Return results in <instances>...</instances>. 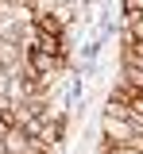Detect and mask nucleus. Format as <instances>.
Wrapping results in <instances>:
<instances>
[{
  "instance_id": "nucleus-11",
  "label": "nucleus",
  "mask_w": 143,
  "mask_h": 154,
  "mask_svg": "<svg viewBox=\"0 0 143 154\" xmlns=\"http://www.w3.org/2000/svg\"><path fill=\"white\" fill-rule=\"evenodd\" d=\"M0 112H12V100H8L4 93H0Z\"/></svg>"
},
{
  "instance_id": "nucleus-10",
  "label": "nucleus",
  "mask_w": 143,
  "mask_h": 154,
  "mask_svg": "<svg viewBox=\"0 0 143 154\" xmlns=\"http://www.w3.org/2000/svg\"><path fill=\"white\" fill-rule=\"evenodd\" d=\"M112 154H143V146H112Z\"/></svg>"
},
{
  "instance_id": "nucleus-2",
  "label": "nucleus",
  "mask_w": 143,
  "mask_h": 154,
  "mask_svg": "<svg viewBox=\"0 0 143 154\" xmlns=\"http://www.w3.org/2000/svg\"><path fill=\"white\" fill-rule=\"evenodd\" d=\"M54 66H58V58L54 54H46V50H31V69H35V77H46L54 73Z\"/></svg>"
},
{
  "instance_id": "nucleus-4",
  "label": "nucleus",
  "mask_w": 143,
  "mask_h": 154,
  "mask_svg": "<svg viewBox=\"0 0 143 154\" xmlns=\"http://www.w3.org/2000/svg\"><path fill=\"white\" fill-rule=\"evenodd\" d=\"M58 135H62V123L54 119V123H43V131L35 135V139H39L43 146H50V143H58Z\"/></svg>"
},
{
  "instance_id": "nucleus-9",
  "label": "nucleus",
  "mask_w": 143,
  "mask_h": 154,
  "mask_svg": "<svg viewBox=\"0 0 143 154\" xmlns=\"http://www.w3.org/2000/svg\"><path fill=\"white\" fill-rule=\"evenodd\" d=\"M124 12L128 16H143V0H124Z\"/></svg>"
},
{
  "instance_id": "nucleus-8",
  "label": "nucleus",
  "mask_w": 143,
  "mask_h": 154,
  "mask_svg": "<svg viewBox=\"0 0 143 154\" xmlns=\"http://www.w3.org/2000/svg\"><path fill=\"white\" fill-rule=\"evenodd\" d=\"M132 42H143V16H132Z\"/></svg>"
},
{
  "instance_id": "nucleus-6",
  "label": "nucleus",
  "mask_w": 143,
  "mask_h": 154,
  "mask_svg": "<svg viewBox=\"0 0 143 154\" xmlns=\"http://www.w3.org/2000/svg\"><path fill=\"white\" fill-rule=\"evenodd\" d=\"M124 77H128L132 93H143V69H135V66H128V69H124Z\"/></svg>"
},
{
  "instance_id": "nucleus-3",
  "label": "nucleus",
  "mask_w": 143,
  "mask_h": 154,
  "mask_svg": "<svg viewBox=\"0 0 143 154\" xmlns=\"http://www.w3.org/2000/svg\"><path fill=\"white\" fill-rule=\"evenodd\" d=\"M31 50H46V54H54V58H62V42H58V35H35V46Z\"/></svg>"
},
{
  "instance_id": "nucleus-12",
  "label": "nucleus",
  "mask_w": 143,
  "mask_h": 154,
  "mask_svg": "<svg viewBox=\"0 0 143 154\" xmlns=\"http://www.w3.org/2000/svg\"><path fill=\"white\" fill-rule=\"evenodd\" d=\"M132 54H135V58L143 62V42H132Z\"/></svg>"
},
{
  "instance_id": "nucleus-13",
  "label": "nucleus",
  "mask_w": 143,
  "mask_h": 154,
  "mask_svg": "<svg viewBox=\"0 0 143 154\" xmlns=\"http://www.w3.org/2000/svg\"><path fill=\"white\" fill-rule=\"evenodd\" d=\"M4 69H8V66H4V62H0V73H4Z\"/></svg>"
},
{
  "instance_id": "nucleus-1",
  "label": "nucleus",
  "mask_w": 143,
  "mask_h": 154,
  "mask_svg": "<svg viewBox=\"0 0 143 154\" xmlns=\"http://www.w3.org/2000/svg\"><path fill=\"white\" fill-rule=\"evenodd\" d=\"M104 135H108V143L112 146H143L139 143V123L135 119H128V116H104Z\"/></svg>"
},
{
  "instance_id": "nucleus-5",
  "label": "nucleus",
  "mask_w": 143,
  "mask_h": 154,
  "mask_svg": "<svg viewBox=\"0 0 143 154\" xmlns=\"http://www.w3.org/2000/svg\"><path fill=\"white\" fill-rule=\"evenodd\" d=\"M35 31H43V35H58V31H62V19H54V16H39V19H35Z\"/></svg>"
},
{
  "instance_id": "nucleus-7",
  "label": "nucleus",
  "mask_w": 143,
  "mask_h": 154,
  "mask_svg": "<svg viewBox=\"0 0 143 154\" xmlns=\"http://www.w3.org/2000/svg\"><path fill=\"white\" fill-rule=\"evenodd\" d=\"M0 62H4V66L16 62V46H12V38H0Z\"/></svg>"
}]
</instances>
